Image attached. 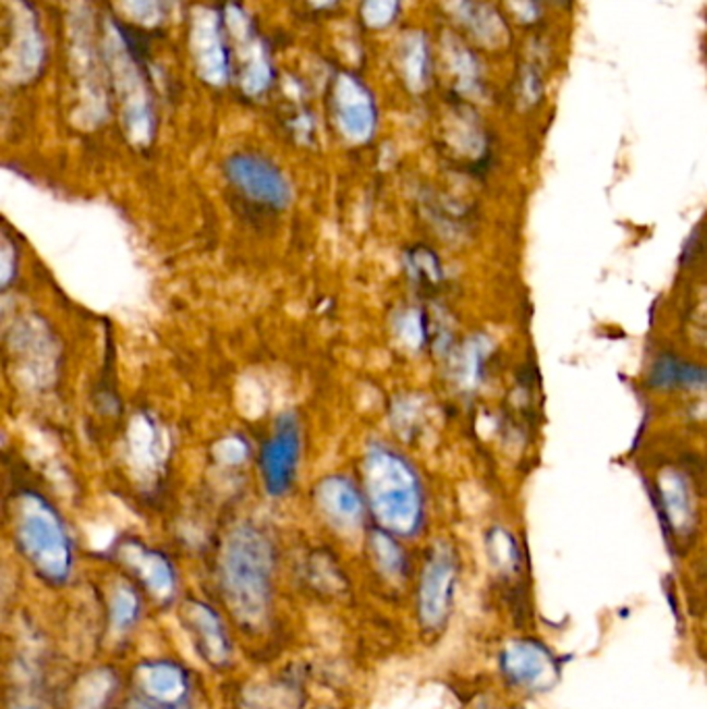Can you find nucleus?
I'll return each mask as SVG.
<instances>
[{
	"mask_svg": "<svg viewBox=\"0 0 707 709\" xmlns=\"http://www.w3.org/2000/svg\"><path fill=\"white\" fill-rule=\"evenodd\" d=\"M224 594L245 624L261 623L270 596V552L254 534L233 539L222 571Z\"/></svg>",
	"mask_w": 707,
	"mask_h": 709,
	"instance_id": "f257e3e1",
	"label": "nucleus"
},
{
	"mask_svg": "<svg viewBox=\"0 0 707 709\" xmlns=\"http://www.w3.org/2000/svg\"><path fill=\"white\" fill-rule=\"evenodd\" d=\"M23 552L48 580H64L71 571V548L57 518L34 511L20 529Z\"/></svg>",
	"mask_w": 707,
	"mask_h": 709,
	"instance_id": "f03ea898",
	"label": "nucleus"
},
{
	"mask_svg": "<svg viewBox=\"0 0 707 709\" xmlns=\"http://www.w3.org/2000/svg\"><path fill=\"white\" fill-rule=\"evenodd\" d=\"M227 176L247 199L282 210L291 201V190L282 172L254 154H236L227 162Z\"/></svg>",
	"mask_w": 707,
	"mask_h": 709,
	"instance_id": "7ed1b4c3",
	"label": "nucleus"
},
{
	"mask_svg": "<svg viewBox=\"0 0 707 709\" xmlns=\"http://www.w3.org/2000/svg\"><path fill=\"white\" fill-rule=\"evenodd\" d=\"M300 452V431L297 424L289 417H282L275 436L264 447L261 467L264 479L272 494H284L295 477L297 454Z\"/></svg>",
	"mask_w": 707,
	"mask_h": 709,
	"instance_id": "20e7f679",
	"label": "nucleus"
},
{
	"mask_svg": "<svg viewBox=\"0 0 707 709\" xmlns=\"http://www.w3.org/2000/svg\"><path fill=\"white\" fill-rule=\"evenodd\" d=\"M454 587V564L449 557L429 560L419 587V616L428 628H438L449 616Z\"/></svg>",
	"mask_w": 707,
	"mask_h": 709,
	"instance_id": "39448f33",
	"label": "nucleus"
},
{
	"mask_svg": "<svg viewBox=\"0 0 707 709\" xmlns=\"http://www.w3.org/2000/svg\"><path fill=\"white\" fill-rule=\"evenodd\" d=\"M135 681L144 699L162 706H181L190 690V679L183 667L174 662H146L135 670Z\"/></svg>",
	"mask_w": 707,
	"mask_h": 709,
	"instance_id": "423d86ee",
	"label": "nucleus"
},
{
	"mask_svg": "<svg viewBox=\"0 0 707 709\" xmlns=\"http://www.w3.org/2000/svg\"><path fill=\"white\" fill-rule=\"evenodd\" d=\"M185 623L190 624L195 644L210 664L222 667L231 660L233 647L229 633L212 608L199 602L190 603L185 610Z\"/></svg>",
	"mask_w": 707,
	"mask_h": 709,
	"instance_id": "0eeeda50",
	"label": "nucleus"
},
{
	"mask_svg": "<svg viewBox=\"0 0 707 709\" xmlns=\"http://www.w3.org/2000/svg\"><path fill=\"white\" fill-rule=\"evenodd\" d=\"M550 670V658L544 649L536 645L523 644L511 647L504 656V672L507 676L523 687L539 685V676H546Z\"/></svg>",
	"mask_w": 707,
	"mask_h": 709,
	"instance_id": "6e6552de",
	"label": "nucleus"
},
{
	"mask_svg": "<svg viewBox=\"0 0 707 709\" xmlns=\"http://www.w3.org/2000/svg\"><path fill=\"white\" fill-rule=\"evenodd\" d=\"M651 382L658 388H695L707 387V367L683 364L676 359L662 357L654 364Z\"/></svg>",
	"mask_w": 707,
	"mask_h": 709,
	"instance_id": "1a4fd4ad",
	"label": "nucleus"
},
{
	"mask_svg": "<svg viewBox=\"0 0 707 709\" xmlns=\"http://www.w3.org/2000/svg\"><path fill=\"white\" fill-rule=\"evenodd\" d=\"M137 569H139V577L148 585V589H151L156 598H171L174 591V573L167 560L156 554H148L142 560V564H137Z\"/></svg>",
	"mask_w": 707,
	"mask_h": 709,
	"instance_id": "9d476101",
	"label": "nucleus"
},
{
	"mask_svg": "<svg viewBox=\"0 0 707 709\" xmlns=\"http://www.w3.org/2000/svg\"><path fill=\"white\" fill-rule=\"evenodd\" d=\"M139 616V598L131 587H119L110 603V623L119 633H125Z\"/></svg>",
	"mask_w": 707,
	"mask_h": 709,
	"instance_id": "9b49d317",
	"label": "nucleus"
},
{
	"mask_svg": "<svg viewBox=\"0 0 707 709\" xmlns=\"http://www.w3.org/2000/svg\"><path fill=\"white\" fill-rule=\"evenodd\" d=\"M357 91V84H349V96L351 100L343 102V110H341V119H343L344 127L351 130V133H364L369 130L371 125V110L367 107V100H353Z\"/></svg>",
	"mask_w": 707,
	"mask_h": 709,
	"instance_id": "f8f14e48",
	"label": "nucleus"
},
{
	"mask_svg": "<svg viewBox=\"0 0 707 709\" xmlns=\"http://www.w3.org/2000/svg\"><path fill=\"white\" fill-rule=\"evenodd\" d=\"M110 688H112L110 679H107L102 672L94 674V681L80 695V709L105 708V701H107L108 697H102V695L98 697V693H110Z\"/></svg>",
	"mask_w": 707,
	"mask_h": 709,
	"instance_id": "ddd939ff",
	"label": "nucleus"
},
{
	"mask_svg": "<svg viewBox=\"0 0 707 709\" xmlns=\"http://www.w3.org/2000/svg\"><path fill=\"white\" fill-rule=\"evenodd\" d=\"M131 709H185L181 706H162V704H154L150 699H135L131 704Z\"/></svg>",
	"mask_w": 707,
	"mask_h": 709,
	"instance_id": "4468645a",
	"label": "nucleus"
},
{
	"mask_svg": "<svg viewBox=\"0 0 707 709\" xmlns=\"http://www.w3.org/2000/svg\"><path fill=\"white\" fill-rule=\"evenodd\" d=\"M560 2H566L569 4V0H560Z\"/></svg>",
	"mask_w": 707,
	"mask_h": 709,
	"instance_id": "2eb2a0df",
	"label": "nucleus"
}]
</instances>
